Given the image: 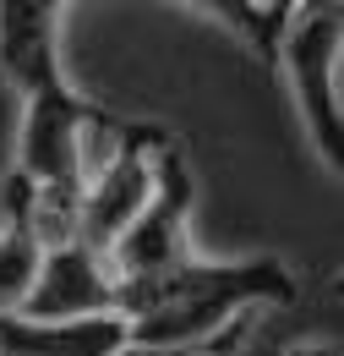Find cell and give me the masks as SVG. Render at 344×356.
Returning a JSON list of instances; mask_svg holds the SVG:
<instances>
[{"mask_svg": "<svg viewBox=\"0 0 344 356\" xmlns=\"http://www.w3.org/2000/svg\"><path fill=\"white\" fill-rule=\"evenodd\" d=\"M284 356H344L339 340H301V346H290Z\"/></svg>", "mask_w": 344, "mask_h": 356, "instance_id": "12", "label": "cell"}, {"mask_svg": "<svg viewBox=\"0 0 344 356\" xmlns=\"http://www.w3.org/2000/svg\"><path fill=\"white\" fill-rule=\"evenodd\" d=\"M104 104H93L71 83L28 99L22 110V137H17V176L33 186H83V143Z\"/></svg>", "mask_w": 344, "mask_h": 356, "instance_id": "5", "label": "cell"}, {"mask_svg": "<svg viewBox=\"0 0 344 356\" xmlns=\"http://www.w3.org/2000/svg\"><path fill=\"white\" fill-rule=\"evenodd\" d=\"M191 11L224 22L262 66L279 72V49H284V33H290V22H295V6H279V0H246V6H235V0H208V6H191Z\"/></svg>", "mask_w": 344, "mask_h": 356, "instance_id": "10", "label": "cell"}, {"mask_svg": "<svg viewBox=\"0 0 344 356\" xmlns=\"http://www.w3.org/2000/svg\"><path fill=\"white\" fill-rule=\"evenodd\" d=\"M33 197H39V186L28 176H11L0 181V318L6 312H22L28 302V291H33V274H39V236H33Z\"/></svg>", "mask_w": 344, "mask_h": 356, "instance_id": "8", "label": "cell"}, {"mask_svg": "<svg viewBox=\"0 0 344 356\" xmlns=\"http://www.w3.org/2000/svg\"><path fill=\"white\" fill-rule=\"evenodd\" d=\"M295 274L279 258H246V264H186L148 274V280H115V318L126 323V340L137 346H186L208 340L224 323L252 318V307H284L295 302Z\"/></svg>", "mask_w": 344, "mask_h": 356, "instance_id": "1", "label": "cell"}, {"mask_svg": "<svg viewBox=\"0 0 344 356\" xmlns=\"http://www.w3.org/2000/svg\"><path fill=\"white\" fill-rule=\"evenodd\" d=\"M0 72L22 99L60 88V6L49 0H0Z\"/></svg>", "mask_w": 344, "mask_h": 356, "instance_id": "7", "label": "cell"}, {"mask_svg": "<svg viewBox=\"0 0 344 356\" xmlns=\"http://www.w3.org/2000/svg\"><path fill=\"white\" fill-rule=\"evenodd\" d=\"M344 28V6H295V22L284 33L279 49V72L290 77L295 104H301V121L322 165L339 176L344 165V110H339V33Z\"/></svg>", "mask_w": 344, "mask_h": 356, "instance_id": "2", "label": "cell"}, {"mask_svg": "<svg viewBox=\"0 0 344 356\" xmlns=\"http://www.w3.org/2000/svg\"><path fill=\"white\" fill-rule=\"evenodd\" d=\"M241 346H246V318L224 323L208 340H186V346H137V340H126L115 356H235Z\"/></svg>", "mask_w": 344, "mask_h": 356, "instance_id": "11", "label": "cell"}, {"mask_svg": "<svg viewBox=\"0 0 344 356\" xmlns=\"http://www.w3.org/2000/svg\"><path fill=\"white\" fill-rule=\"evenodd\" d=\"M126 346L121 318H77V323H39L22 312L0 318V356H115Z\"/></svg>", "mask_w": 344, "mask_h": 356, "instance_id": "9", "label": "cell"}, {"mask_svg": "<svg viewBox=\"0 0 344 356\" xmlns=\"http://www.w3.org/2000/svg\"><path fill=\"white\" fill-rule=\"evenodd\" d=\"M191 197H197V181L191 165L180 154V143H164L153 154V197L148 209L126 225V236L104 252V264L115 280H148V274H164V268L186 264L191 247H186V220H191Z\"/></svg>", "mask_w": 344, "mask_h": 356, "instance_id": "3", "label": "cell"}, {"mask_svg": "<svg viewBox=\"0 0 344 356\" xmlns=\"http://www.w3.org/2000/svg\"><path fill=\"white\" fill-rule=\"evenodd\" d=\"M22 318L39 323H77V318H115V274L110 264L71 241V247H49L39 258L33 291L22 302Z\"/></svg>", "mask_w": 344, "mask_h": 356, "instance_id": "6", "label": "cell"}, {"mask_svg": "<svg viewBox=\"0 0 344 356\" xmlns=\"http://www.w3.org/2000/svg\"><path fill=\"white\" fill-rule=\"evenodd\" d=\"M170 143L159 121H126L121 148L83 181V203H77V241L93 247L98 258L126 236V225L148 209L153 197V154Z\"/></svg>", "mask_w": 344, "mask_h": 356, "instance_id": "4", "label": "cell"}]
</instances>
